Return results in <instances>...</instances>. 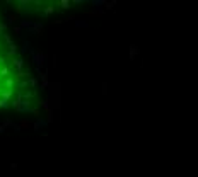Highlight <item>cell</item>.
<instances>
[{
  "instance_id": "obj_1",
  "label": "cell",
  "mask_w": 198,
  "mask_h": 177,
  "mask_svg": "<svg viewBox=\"0 0 198 177\" xmlns=\"http://www.w3.org/2000/svg\"><path fill=\"white\" fill-rule=\"evenodd\" d=\"M24 89H27V73L22 72L15 46L0 22V107L10 106Z\"/></svg>"
}]
</instances>
